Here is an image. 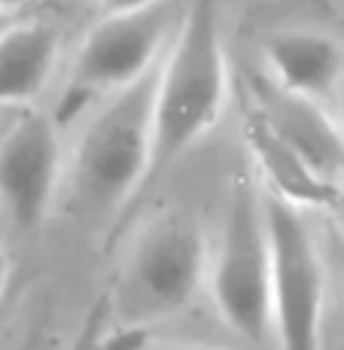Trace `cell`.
<instances>
[{
    "instance_id": "cell-15",
    "label": "cell",
    "mask_w": 344,
    "mask_h": 350,
    "mask_svg": "<svg viewBox=\"0 0 344 350\" xmlns=\"http://www.w3.org/2000/svg\"><path fill=\"white\" fill-rule=\"evenodd\" d=\"M28 3H34V0H0V6H3V10H10V12H18L22 6H28Z\"/></svg>"
},
{
    "instance_id": "cell-8",
    "label": "cell",
    "mask_w": 344,
    "mask_h": 350,
    "mask_svg": "<svg viewBox=\"0 0 344 350\" xmlns=\"http://www.w3.org/2000/svg\"><path fill=\"white\" fill-rule=\"evenodd\" d=\"M256 116L295 152L308 167L344 192V131L320 107V100L295 95L278 85L272 77H256Z\"/></svg>"
},
{
    "instance_id": "cell-5",
    "label": "cell",
    "mask_w": 344,
    "mask_h": 350,
    "mask_svg": "<svg viewBox=\"0 0 344 350\" xmlns=\"http://www.w3.org/2000/svg\"><path fill=\"white\" fill-rule=\"evenodd\" d=\"M211 253L195 219L161 213L131 250L119 286V311L128 320H159L180 314L207 280Z\"/></svg>"
},
{
    "instance_id": "cell-3",
    "label": "cell",
    "mask_w": 344,
    "mask_h": 350,
    "mask_svg": "<svg viewBox=\"0 0 344 350\" xmlns=\"http://www.w3.org/2000/svg\"><path fill=\"white\" fill-rule=\"evenodd\" d=\"M207 286L222 323L241 338L262 345L272 332V241L265 204L247 177L235 180Z\"/></svg>"
},
{
    "instance_id": "cell-9",
    "label": "cell",
    "mask_w": 344,
    "mask_h": 350,
    "mask_svg": "<svg viewBox=\"0 0 344 350\" xmlns=\"http://www.w3.org/2000/svg\"><path fill=\"white\" fill-rule=\"evenodd\" d=\"M268 77L287 92L314 100L329 98L344 83V49L320 31H278L265 40Z\"/></svg>"
},
{
    "instance_id": "cell-6",
    "label": "cell",
    "mask_w": 344,
    "mask_h": 350,
    "mask_svg": "<svg viewBox=\"0 0 344 350\" xmlns=\"http://www.w3.org/2000/svg\"><path fill=\"white\" fill-rule=\"evenodd\" d=\"M171 28L174 10L168 0L146 10L104 12L77 49L62 113H73L83 100L101 92H122L140 83L165 52Z\"/></svg>"
},
{
    "instance_id": "cell-1",
    "label": "cell",
    "mask_w": 344,
    "mask_h": 350,
    "mask_svg": "<svg viewBox=\"0 0 344 350\" xmlns=\"http://www.w3.org/2000/svg\"><path fill=\"white\" fill-rule=\"evenodd\" d=\"M226 95L228 73L220 37V0H189L156 73L153 152L137 204L220 122Z\"/></svg>"
},
{
    "instance_id": "cell-11",
    "label": "cell",
    "mask_w": 344,
    "mask_h": 350,
    "mask_svg": "<svg viewBox=\"0 0 344 350\" xmlns=\"http://www.w3.org/2000/svg\"><path fill=\"white\" fill-rule=\"evenodd\" d=\"M104 3V12H131V10H146L153 3H161V0H101Z\"/></svg>"
},
{
    "instance_id": "cell-10",
    "label": "cell",
    "mask_w": 344,
    "mask_h": 350,
    "mask_svg": "<svg viewBox=\"0 0 344 350\" xmlns=\"http://www.w3.org/2000/svg\"><path fill=\"white\" fill-rule=\"evenodd\" d=\"M62 40L46 22H16L0 37V107L28 104L46 89Z\"/></svg>"
},
{
    "instance_id": "cell-18",
    "label": "cell",
    "mask_w": 344,
    "mask_h": 350,
    "mask_svg": "<svg viewBox=\"0 0 344 350\" xmlns=\"http://www.w3.org/2000/svg\"><path fill=\"white\" fill-rule=\"evenodd\" d=\"M64 3H77V0H64Z\"/></svg>"
},
{
    "instance_id": "cell-16",
    "label": "cell",
    "mask_w": 344,
    "mask_h": 350,
    "mask_svg": "<svg viewBox=\"0 0 344 350\" xmlns=\"http://www.w3.org/2000/svg\"><path fill=\"white\" fill-rule=\"evenodd\" d=\"M339 100H341V116H344V83H341V89H339Z\"/></svg>"
},
{
    "instance_id": "cell-2",
    "label": "cell",
    "mask_w": 344,
    "mask_h": 350,
    "mask_svg": "<svg viewBox=\"0 0 344 350\" xmlns=\"http://www.w3.org/2000/svg\"><path fill=\"white\" fill-rule=\"evenodd\" d=\"M156 73L113 92L110 104L83 131L73 159V189L79 204L98 213L119 211V226L134 213L150 171Z\"/></svg>"
},
{
    "instance_id": "cell-7",
    "label": "cell",
    "mask_w": 344,
    "mask_h": 350,
    "mask_svg": "<svg viewBox=\"0 0 344 350\" xmlns=\"http://www.w3.org/2000/svg\"><path fill=\"white\" fill-rule=\"evenodd\" d=\"M58 177V128L43 113H28L0 137V204L18 228H37L46 219Z\"/></svg>"
},
{
    "instance_id": "cell-17",
    "label": "cell",
    "mask_w": 344,
    "mask_h": 350,
    "mask_svg": "<svg viewBox=\"0 0 344 350\" xmlns=\"http://www.w3.org/2000/svg\"><path fill=\"white\" fill-rule=\"evenodd\" d=\"M22 350H34V341H28V345H25Z\"/></svg>"
},
{
    "instance_id": "cell-14",
    "label": "cell",
    "mask_w": 344,
    "mask_h": 350,
    "mask_svg": "<svg viewBox=\"0 0 344 350\" xmlns=\"http://www.w3.org/2000/svg\"><path fill=\"white\" fill-rule=\"evenodd\" d=\"M16 22H18V18H16V12H10V10H3V6H0V37H3V33L10 31Z\"/></svg>"
},
{
    "instance_id": "cell-13",
    "label": "cell",
    "mask_w": 344,
    "mask_h": 350,
    "mask_svg": "<svg viewBox=\"0 0 344 350\" xmlns=\"http://www.w3.org/2000/svg\"><path fill=\"white\" fill-rule=\"evenodd\" d=\"M134 350H217V347H201V345H144Z\"/></svg>"
},
{
    "instance_id": "cell-12",
    "label": "cell",
    "mask_w": 344,
    "mask_h": 350,
    "mask_svg": "<svg viewBox=\"0 0 344 350\" xmlns=\"http://www.w3.org/2000/svg\"><path fill=\"white\" fill-rule=\"evenodd\" d=\"M6 286H10V256H6V247L0 241V301L6 295Z\"/></svg>"
},
{
    "instance_id": "cell-4",
    "label": "cell",
    "mask_w": 344,
    "mask_h": 350,
    "mask_svg": "<svg viewBox=\"0 0 344 350\" xmlns=\"http://www.w3.org/2000/svg\"><path fill=\"white\" fill-rule=\"evenodd\" d=\"M272 241V332L280 350H323L326 265L299 204L262 198Z\"/></svg>"
}]
</instances>
